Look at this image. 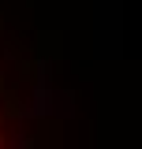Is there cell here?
<instances>
[{
  "mask_svg": "<svg viewBox=\"0 0 142 149\" xmlns=\"http://www.w3.org/2000/svg\"><path fill=\"white\" fill-rule=\"evenodd\" d=\"M8 142H11V127H8V104L0 97V149H8Z\"/></svg>",
  "mask_w": 142,
  "mask_h": 149,
  "instance_id": "obj_1",
  "label": "cell"
}]
</instances>
